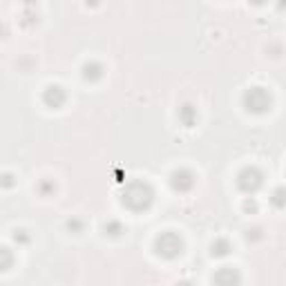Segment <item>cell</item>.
Instances as JSON below:
<instances>
[{
    "label": "cell",
    "instance_id": "obj_6",
    "mask_svg": "<svg viewBox=\"0 0 286 286\" xmlns=\"http://www.w3.org/2000/svg\"><path fill=\"white\" fill-rule=\"evenodd\" d=\"M172 186H175L177 190H190L192 188V175L190 172H175L172 175Z\"/></svg>",
    "mask_w": 286,
    "mask_h": 286
},
{
    "label": "cell",
    "instance_id": "obj_12",
    "mask_svg": "<svg viewBox=\"0 0 286 286\" xmlns=\"http://www.w3.org/2000/svg\"><path fill=\"white\" fill-rule=\"evenodd\" d=\"M179 286H190V284H179Z\"/></svg>",
    "mask_w": 286,
    "mask_h": 286
},
{
    "label": "cell",
    "instance_id": "obj_8",
    "mask_svg": "<svg viewBox=\"0 0 286 286\" xmlns=\"http://www.w3.org/2000/svg\"><path fill=\"white\" fill-rule=\"evenodd\" d=\"M12 253H9L7 248H0V270H5L7 266H12Z\"/></svg>",
    "mask_w": 286,
    "mask_h": 286
},
{
    "label": "cell",
    "instance_id": "obj_2",
    "mask_svg": "<svg viewBox=\"0 0 286 286\" xmlns=\"http://www.w3.org/2000/svg\"><path fill=\"white\" fill-rule=\"evenodd\" d=\"M157 253L164 255V257H177V255L181 253V239L177 237V235L172 233H166L161 235L159 239H157Z\"/></svg>",
    "mask_w": 286,
    "mask_h": 286
},
{
    "label": "cell",
    "instance_id": "obj_9",
    "mask_svg": "<svg viewBox=\"0 0 286 286\" xmlns=\"http://www.w3.org/2000/svg\"><path fill=\"white\" fill-rule=\"evenodd\" d=\"M213 255H228V244H226V241H219V244L217 246H213Z\"/></svg>",
    "mask_w": 286,
    "mask_h": 286
},
{
    "label": "cell",
    "instance_id": "obj_3",
    "mask_svg": "<svg viewBox=\"0 0 286 286\" xmlns=\"http://www.w3.org/2000/svg\"><path fill=\"white\" fill-rule=\"evenodd\" d=\"M259 186H262V177L255 170H244L239 175V188L244 192H255Z\"/></svg>",
    "mask_w": 286,
    "mask_h": 286
},
{
    "label": "cell",
    "instance_id": "obj_4",
    "mask_svg": "<svg viewBox=\"0 0 286 286\" xmlns=\"http://www.w3.org/2000/svg\"><path fill=\"white\" fill-rule=\"evenodd\" d=\"M246 96H248V98L253 96V98H255L253 103H248V110H253V112H264L266 107L270 105V98H268V94H266L264 90H259V87H255V90H250Z\"/></svg>",
    "mask_w": 286,
    "mask_h": 286
},
{
    "label": "cell",
    "instance_id": "obj_1",
    "mask_svg": "<svg viewBox=\"0 0 286 286\" xmlns=\"http://www.w3.org/2000/svg\"><path fill=\"white\" fill-rule=\"evenodd\" d=\"M123 201H125L127 206H130L132 210H141V208H148L152 201V190L148 184H141V181H136V184H132L127 192L123 195Z\"/></svg>",
    "mask_w": 286,
    "mask_h": 286
},
{
    "label": "cell",
    "instance_id": "obj_10",
    "mask_svg": "<svg viewBox=\"0 0 286 286\" xmlns=\"http://www.w3.org/2000/svg\"><path fill=\"white\" fill-rule=\"evenodd\" d=\"M67 226H70V228H74V230H81V228H83V224H81V221H78V219H72Z\"/></svg>",
    "mask_w": 286,
    "mask_h": 286
},
{
    "label": "cell",
    "instance_id": "obj_7",
    "mask_svg": "<svg viewBox=\"0 0 286 286\" xmlns=\"http://www.w3.org/2000/svg\"><path fill=\"white\" fill-rule=\"evenodd\" d=\"M45 101H47L52 107H58L63 101H65V94L61 92V87H49L47 94H45Z\"/></svg>",
    "mask_w": 286,
    "mask_h": 286
},
{
    "label": "cell",
    "instance_id": "obj_11",
    "mask_svg": "<svg viewBox=\"0 0 286 286\" xmlns=\"http://www.w3.org/2000/svg\"><path fill=\"white\" fill-rule=\"evenodd\" d=\"M49 190H54V186H52V184H41V192H43V195H47Z\"/></svg>",
    "mask_w": 286,
    "mask_h": 286
},
{
    "label": "cell",
    "instance_id": "obj_5",
    "mask_svg": "<svg viewBox=\"0 0 286 286\" xmlns=\"http://www.w3.org/2000/svg\"><path fill=\"white\" fill-rule=\"evenodd\" d=\"M215 282L219 286H237L239 284V275L235 273L233 268H221L219 273H217Z\"/></svg>",
    "mask_w": 286,
    "mask_h": 286
}]
</instances>
